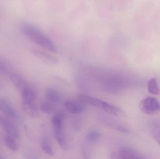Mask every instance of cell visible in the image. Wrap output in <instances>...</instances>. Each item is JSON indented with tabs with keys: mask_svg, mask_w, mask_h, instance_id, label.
Listing matches in <instances>:
<instances>
[{
	"mask_svg": "<svg viewBox=\"0 0 160 159\" xmlns=\"http://www.w3.org/2000/svg\"><path fill=\"white\" fill-rule=\"evenodd\" d=\"M87 72L90 80L100 90L107 93H119L130 85L129 77L118 71L90 66Z\"/></svg>",
	"mask_w": 160,
	"mask_h": 159,
	"instance_id": "6da1fadb",
	"label": "cell"
},
{
	"mask_svg": "<svg viewBox=\"0 0 160 159\" xmlns=\"http://www.w3.org/2000/svg\"><path fill=\"white\" fill-rule=\"evenodd\" d=\"M23 34L31 41L52 52H56L57 48L54 43L40 29L30 23H24L21 26Z\"/></svg>",
	"mask_w": 160,
	"mask_h": 159,
	"instance_id": "7a4b0ae2",
	"label": "cell"
},
{
	"mask_svg": "<svg viewBox=\"0 0 160 159\" xmlns=\"http://www.w3.org/2000/svg\"><path fill=\"white\" fill-rule=\"evenodd\" d=\"M78 99L83 104L98 107L113 115L121 116L123 115V112L119 107L100 99L84 94L79 95Z\"/></svg>",
	"mask_w": 160,
	"mask_h": 159,
	"instance_id": "3957f363",
	"label": "cell"
},
{
	"mask_svg": "<svg viewBox=\"0 0 160 159\" xmlns=\"http://www.w3.org/2000/svg\"><path fill=\"white\" fill-rule=\"evenodd\" d=\"M64 115L58 112L54 115L52 119V125L55 139L60 146L64 150L68 148V143L63 131Z\"/></svg>",
	"mask_w": 160,
	"mask_h": 159,
	"instance_id": "277c9868",
	"label": "cell"
},
{
	"mask_svg": "<svg viewBox=\"0 0 160 159\" xmlns=\"http://www.w3.org/2000/svg\"><path fill=\"white\" fill-rule=\"evenodd\" d=\"M141 111L148 115H154L160 112V103L156 98L148 97L141 101L140 104Z\"/></svg>",
	"mask_w": 160,
	"mask_h": 159,
	"instance_id": "5b68a950",
	"label": "cell"
},
{
	"mask_svg": "<svg viewBox=\"0 0 160 159\" xmlns=\"http://www.w3.org/2000/svg\"><path fill=\"white\" fill-rule=\"evenodd\" d=\"M117 159H145L137 151L129 147H123L118 150Z\"/></svg>",
	"mask_w": 160,
	"mask_h": 159,
	"instance_id": "8992f818",
	"label": "cell"
},
{
	"mask_svg": "<svg viewBox=\"0 0 160 159\" xmlns=\"http://www.w3.org/2000/svg\"><path fill=\"white\" fill-rule=\"evenodd\" d=\"M8 77L12 84L20 91L29 85L25 77L18 72L13 71Z\"/></svg>",
	"mask_w": 160,
	"mask_h": 159,
	"instance_id": "52a82bcc",
	"label": "cell"
},
{
	"mask_svg": "<svg viewBox=\"0 0 160 159\" xmlns=\"http://www.w3.org/2000/svg\"><path fill=\"white\" fill-rule=\"evenodd\" d=\"M0 110L12 118H18V114L14 106L8 100L3 97H0Z\"/></svg>",
	"mask_w": 160,
	"mask_h": 159,
	"instance_id": "ba28073f",
	"label": "cell"
},
{
	"mask_svg": "<svg viewBox=\"0 0 160 159\" xmlns=\"http://www.w3.org/2000/svg\"><path fill=\"white\" fill-rule=\"evenodd\" d=\"M0 125L4 129L6 132L9 136L15 138L16 140L20 139V134L16 126L8 120L0 117Z\"/></svg>",
	"mask_w": 160,
	"mask_h": 159,
	"instance_id": "9c48e42d",
	"label": "cell"
},
{
	"mask_svg": "<svg viewBox=\"0 0 160 159\" xmlns=\"http://www.w3.org/2000/svg\"><path fill=\"white\" fill-rule=\"evenodd\" d=\"M21 91L22 102L36 103L37 93L36 90L30 84Z\"/></svg>",
	"mask_w": 160,
	"mask_h": 159,
	"instance_id": "30bf717a",
	"label": "cell"
},
{
	"mask_svg": "<svg viewBox=\"0 0 160 159\" xmlns=\"http://www.w3.org/2000/svg\"><path fill=\"white\" fill-rule=\"evenodd\" d=\"M66 110L71 114H79L85 109V105L79 101L68 100L64 103Z\"/></svg>",
	"mask_w": 160,
	"mask_h": 159,
	"instance_id": "8fae6325",
	"label": "cell"
},
{
	"mask_svg": "<svg viewBox=\"0 0 160 159\" xmlns=\"http://www.w3.org/2000/svg\"><path fill=\"white\" fill-rule=\"evenodd\" d=\"M31 51L38 58L41 60L46 63L50 64H56L58 62V60L57 58L42 50L36 49H32Z\"/></svg>",
	"mask_w": 160,
	"mask_h": 159,
	"instance_id": "7c38bea8",
	"label": "cell"
},
{
	"mask_svg": "<svg viewBox=\"0 0 160 159\" xmlns=\"http://www.w3.org/2000/svg\"><path fill=\"white\" fill-rule=\"evenodd\" d=\"M22 108L28 116L32 118L39 116V111L36 103L22 102Z\"/></svg>",
	"mask_w": 160,
	"mask_h": 159,
	"instance_id": "4fadbf2b",
	"label": "cell"
},
{
	"mask_svg": "<svg viewBox=\"0 0 160 159\" xmlns=\"http://www.w3.org/2000/svg\"><path fill=\"white\" fill-rule=\"evenodd\" d=\"M46 96L48 101L54 104L59 103L62 101L61 93L53 88L49 87L46 90Z\"/></svg>",
	"mask_w": 160,
	"mask_h": 159,
	"instance_id": "5bb4252c",
	"label": "cell"
},
{
	"mask_svg": "<svg viewBox=\"0 0 160 159\" xmlns=\"http://www.w3.org/2000/svg\"><path fill=\"white\" fill-rule=\"evenodd\" d=\"M150 130L153 137L160 146V119H156L151 122Z\"/></svg>",
	"mask_w": 160,
	"mask_h": 159,
	"instance_id": "9a60e30c",
	"label": "cell"
},
{
	"mask_svg": "<svg viewBox=\"0 0 160 159\" xmlns=\"http://www.w3.org/2000/svg\"><path fill=\"white\" fill-rule=\"evenodd\" d=\"M76 82L78 87L83 90H88L91 88V80L86 75H78L76 77Z\"/></svg>",
	"mask_w": 160,
	"mask_h": 159,
	"instance_id": "2e32d148",
	"label": "cell"
},
{
	"mask_svg": "<svg viewBox=\"0 0 160 159\" xmlns=\"http://www.w3.org/2000/svg\"><path fill=\"white\" fill-rule=\"evenodd\" d=\"M13 71L9 63L0 55V75L3 76L9 77Z\"/></svg>",
	"mask_w": 160,
	"mask_h": 159,
	"instance_id": "e0dca14e",
	"label": "cell"
},
{
	"mask_svg": "<svg viewBox=\"0 0 160 159\" xmlns=\"http://www.w3.org/2000/svg\"><path fill=\"white\" fill-rule=\"evenodd\" d=\"M148 92L154 95L160 94V89L158 86V82L156 78H152L148 81Z\"/></svg>",
	"mask_w": 160,
	"mask_h": 159,
	"instance_id": "ac0fdd59",
	"label": "cell"
},
{
	"mask_svg": "<svg viewBox=\"0 0 160 159\" xmlns=\"http://www.w3.org/2000/svg\"><path fill=\"white\" fill-rule=\"evenodd\" d=\"M41 145L42 150L46 154L49 156H53L54 153L52 147L49 141L47 138H44L42 140Z\"/></svg>",
	"mask_w": 160,
	"mask_h": 159,
	"instance_id": "d6986e66",
	"label": "cell"
},
{
	"mask_svg": "<svg viewBox=\"0 0 160 159\" xmlns=\"http://www.w3.org/2000/svg\"><path fill=\"white\" fill-rule=\"evenodd\" d=\"M16 140L15 138L9 135L6 136L5 138V142L7 146L13 151H17L18 149V146Z\"/></svg>",
	"mask_w": 160,
	"mask_h": 159,
	"instance_id": "ffe728a7",
	"label": "cell"
},
{
	"mask_svg": "<svg viewBox=\"0 0 160 159\" xmlns=\"http://www.w3.org/2000/svg\"><path fill=\"white\" fill-rule=\"evenodd\" d=\"M55 104L48 101H44L41 103L40 109L45 114H51L55 109Z\"/></svg>",
	"mask_w": 160,
	"mask_h": 159,
	"instance_id": "44dd1931",
	"label": "cell"
},
{
	"mask_svg": "<svg viewBox=\"0 0 160 159\" xmlns=\"http://www.w3.org/2000/svg\"><path fill=\"white\" fill-rule=\"evenodd\" d=\"M101 137L100 133L98 131L91 130L87 133V137L88 140L91 143H96L98 142Z\"/></svg>",
	"mask_w": 160,
	"mask_h": 159,
	"instance_id": "7402d4cb",
	"label": "cell"
},
{
	"mask_svg": "<svg viewBox=\"0 0 160 159\" xmlns=\"http://www.w3.org/2000/svg\"><path fill=\"white\" fill-rule=\"evenodd\" d=\"M4 87V86L2 82L0 80V91L2 90L3 89Z\"/></svg>",
	"mask_w": 160,
	"mask_h": 159,
	"instance_id": "603a6c76",
	"label": "cell"
},
{
	"mask_svg": "<svg viewBox=\"0 0 160 159\" xmlns=\"http://www.w3.org/2000/svg\"><path fill=\"white\" fill-rule=\"evenodd\" d=\"M0 159H6L5 158H4L3 157H2V156H0Z\"/></svg>",
	"mask_w": 160,
	"mask_h": 159,
	"instance_id": "cb8c5ba5",
	"label": "cell"
}]
</instances>
